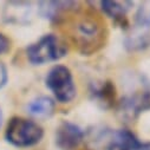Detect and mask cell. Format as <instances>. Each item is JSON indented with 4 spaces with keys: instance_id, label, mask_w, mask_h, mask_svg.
Segmentation results:
<instances>
[{
    "instance_id": "1",
    "label": "cell",
    "mask_w": 150,
    "mask_h": 150,
    "mask_svg": "<svg viewBox=\"0 0 150 150\" xmlns=\"http://www.w3.org/2000/svg\"><path fill=\"white\" fill-rule=\"evenodd\" d=\"M67 52L65 43L54 34H46L26 49L27 59L34 65H43L63 58Z\"/></svg>"
},
{
    "instance_id": "2",
    "label": "cell",
    "mask_w": 150,
    "mask_h": 150,
    "mask_svg": "<svg viewBox=\"0 0 150 150\" xmlns=\"http://www.w3.org/2000/svg\"><path fill=\"white\" fill-rule=\"evenodd\" d=\"M43 135L44 131L38 123L21 117H13L8 122L5 134L6 139L18 148H27L39 143Z\"/></svg>"
},
{
    "instance_id": "3",
    "label": "cell",
    "mask_w": 150,
    "mask_h": 150,
    "mask_svg": "<svg viewBox=\"0 0 150 150\" xmlns=\"http://www.w3.org/2000/svg\"><path fill=\"white\" fill-rule=\"evenodd\" d=\"M46 86L60 103H69L76 96V86L71 71L63 65H56L46 76Z\"/></svg>"
},
{
    "instance_id": "4",
    "label": "cell",
    "mask_w": 150,
    "mask_h": 150,
    "mask_svg": "<svg viewBox=\"0 0 150 150\" xmlns=\"http://www.w3.org/2000/svg\"><path fill=\"white\" fill-rule=\"evenodd\" d=\"M73 37L84 53L93 52L103 44L104 30L95 18L85 17L77 23Z\"/></svg>"
},
{
    "instance_id": "5",
    "label": "cell",
    "mask_w": 150,
    "mask_h": 150,
    "mask_svg": "<svg viewBox=\"0 0 150 150\" xmlns=\"http://www.w3.org/2000/svg\"><path fill=\"white\" fill-rule=\"evenodd\" d=\"M125 44L130 50H141L150 45V10L141 8L138 11Z\"/></svg>"
},
{
    "instance_id": "6",
    "label": "cell",
    "mask_w": 150,
    "mask_h": 150,
    "mask_svg": "<svg viewBox=\"0 0 150 150\" xmlns=\"http://www.w3.org/2000/svg\"><path fill=\"white\" fill-rule=\"evenodd\" d=\"M148 109H150V89L135 92L134 95L123 98L120 103L118 112L121 114L122 118L132 121L141 112Z\"/></svg>"
},
{
    "instance_id": "7",
    "label": "cell",
    "mask_w": 150,
    "mask_h": 150,
    "mask_svg": "<svg viewBox=\"0 0 150 150\" xmlns=\"http://www.w3.org/2000/svg\"><path fill=\"white\" fill-rule=\"evenodd\" d=\"M83 138V130L71 122L60 123L56 131V144L60 150H74Z\"/></svg>"
},
{
    "instance_id": "8",
    "label": "cell",
    "mask_w": 150,
    "mask_h": 150,
    "mask_svg": "<svg viewBox=\"0 0 150 150\" xmlns=\"http://www.w3.org/2000/svg\"><path fill=\"white\" fill-rule=\"evenodd\" d=\"M109 150H150L149 143H141L130 131L118 130L109 142Z\"/></svg>"
},
{
    "instance_id": "9",
    "label": "cell",
    "mask_w": 150,
    "mask_h": 150,
    "mask_svg": "<svg viewBox=\"0 0 150 150\" xmlns=\"http://www.w3.org/2000/svg\"><path fill=\"white\" fill-rule=\"evenodd\" d=\"M31 16V7L27 3H8L4 11V19L8 23H25Z\"/></svg>"
},
{
    "instance_id": "10",
    "label": "cell",
    "mask_w": 150,
    "mask_h": 150,
    "mask_svg": "<svg viewBox=\"0 0 150 150\" xmlns=\"http://www.w3.org/2000/svg\"><path fill=\"white\" fill-rule=\"evenodd\" d=\"M27 110L32 116L35 117H50L54 111V102L50 97H38L30 102Z\"/></svg>"
},
{
    "instance_id": "11",
    "label": "cell",
    "mask_w": 150,
    "mask_h": 150,
    "mask_svg": "<svg viewBox=\"0 0 150 150\" xmlns=\"http://www.w3.org/2000/svg\"><path fill=\"white\" fill-rule=\"evenodd\" d=\"M73 5L76 3H62V1H47V3H40V14L44 18H49L51 20H56L62 17L63 13L72 10Z\"/></svg>"
},
{
    "instance_id": "12",
    "label": "cell",
    "mask_w": 150,
    "mask_h": 150,
    "mask_svg": "<svg viewBox=\"0 0 150 150\" xmlns=\"http://www.w3.org/2000/svg\"><path fill=\"white\" fill-rule=\"evenodd\" d=\"M103 11L110 16L111 18H114L115 20L122 21L125 18L127 12L130 10L132 6V3L130 1H102L100 3Z\"/></svg>"
},
{
    "instance_id": "13",
    "label": "cell",
    "mask_w": 150,
    "mask_h": 150,
    "mask_svg": "<svg viewBox=\"0 0 150 150\" xmlns=\"http://www.w3.org/2000/svg\"><path fill=\"white\" fill-rule=\"evenodd\" d=\"M92 93L96 99L104 105H111L112 102L115 100V86L110 82L103 83L102 85L97 86Z\"/></svg>"
},
{
    "instance_id": "14",
    "label": "cell",
    "mask_w": 150,
    "mask_h": 150,
    "mask_svg": "<svg viewBox=\"0 0 150 150\" xmlns=\"http://www.w3.org/2000/svg\"><path fill=\"white\" fill-rule=\"evenodd\" d=\"M10 44L11 43H10V39L7 38V37L0 33V54L5 53L10 49Z\"/></svg>"
},
{
    "instance_id": "15",
    "label": "cell",
    "mask_w": 150,
    "mask_h": 150,
    "mask_svg": "<svg viewBox=\"0 0 150 150\" xmlns=\"http://www.w3.org/2000/svg\"><path fill=\"white\" fill-rule=\"evenodd\" d=\"M7 82V71L4 64L0 63V89H1Z\"/></svg>"
},
{
    "instance_id": "16",
    "label": "cell",
    "mask_w": 150,
    "mask_h": 150,
    "mask_svg": "<svg viewBox=\"0 0 150 150\" xmlns=\"http://www.w3.org/2000/svg\"><path fill=\"white\" fill-rule=\"evenodd\" d=\"M1 123H3V112L0 110V127H1Z\"/></svg>"
}]
</instances>
